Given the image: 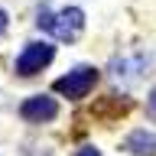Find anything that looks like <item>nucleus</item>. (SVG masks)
I'll return each instance as SVG.
<instances>
[{
	"mask_svg": "<svg viewBox=\"0 0 156 156\" xmlns=\"http://www.w3.org/2000/svg\"><path fill=\"white\" fill-rule=\"evenodd\" d=\"M36 23H39V29L52 33L55 39H78V33L85 29V13L78 7H65V10H58V13L42 10Z\"/></svg>",
	"mask_w": 156,
	"mask_h": 156,
	"instance_id": "obj_1",
	"label": "nucleus"
},
{
	"mask_svg": "<svg viewBox=\"0 0 156 156\" xmlns=\"http://www.w3.org/2000/svg\"><path fill=\"white\" fill-rule=\"evenodd\" d=\"M94 81H98L94 68L91 65H78V68H72L68 75H62L55 81V91L65 94V98H72V101H81V98H88V91L94 88Z\"/></svg>",
	"mask_w": 156,
	"mask_h": 156,
	"instance_id": "obj_2",
	"label": "nucleus"
},
{
	"mask_svg": "<svg viewBox=\"0 0 156 156\" xmlns=\"http://www.w3.org/2000/svg\"><path fill=\"white\" fill-rule=\"evenodd\" d=\"M52 58H55V49L49 46V42H29V46L20 52V58H16V72L20 75H36Z\"/></svg>",
	"mask_w": 156,
	"mask_h": 156,
	"instance_id": "obj_3",
	"label": "nucleus"
},
{
	"mask_svg": "<svg viewBox=\"0 0 156 156\" xmlns=\"http://www.w3.org/2000/svg\"><path fill=\"white\" fill-rule=\"evenodd\" d=\"M58 114V104L55 98H46V94H36V98H26L20 104V117L29 120V124H42V120H52Z\"/></svg>",
	"mask_w": 156,
	"mask_h": 156,
	"instance_id": "obj_4",
	"label": "nucleus"
},
{
	"mask_svg": "<svg viewBox=\"0 0 156 156\" xmlns=\"http://www.w3.org/2000/svg\"><path fill=\"white\" fill-rule=\"evenodd\" d=\"M146 65H150L146 52H127V55L111 62V75L117 81H133V78H140V72H146Z\"/></svg>",
	"mask_w": 156,
	"mask_h": 156,
	"instance_id": "obj_5",
	"label": "nucleus"
},
{
	"mask_svg": "<svg viewBox=\"0 0 156 156\" xmlns=\"http://www.w3.org/2000/svg\"><path fill=\"white\" fill-rule=\"evenodd\" d=\"M127 150H133L140 156H156V133L153 130H133L127 136Z\"/></svg>",
	"mask_w": 156,
	"mask_h": 156,
	"instance_id": "obj_6",
	"label": "nucleus"
},
{
	"mask_svg": "<svg viewBox=\"0 0 156 156\" xmlns=\"http://www.w3.org/2000/svg\"><path fill=\"white\" fill-rule=\"evenodd\" d=\"M78 156H101V153H98L94 146H85V150H78Z\"/></svg>",
	"mask_w": 156,
	"mask_h": 156,
	"instance_id": "obj_7",
	"label": "nucleus"
},
{
	"mask_svg": "<svg viewBox=\"0 0 156 156\" xmlns=\"http://www.w3.org/2000/svg\"><path fill=\"white\" fill-rule=\"evenodd\" d=\"M150 114L156 117V88H153V91H150Z\"/></svg>",
	"mask_w": 156,
	"mask_h": 156,
	"instance_id": "obj_8",
	"label": "nucleus"
},
{
	"mask_svg": "<svg viewBox=\"0 0 156 156\" xmlns=\"http://www.w3.org/2000/svg\"><path fill=\"white\" fill-rule=\"evenodd\" d=\"M3 29H7V13L0 10V36H3Z\"/></svg>",
	"mask_w": 156,
	"mask_h": 156,
	"instance_id": "obj_9",
	"label": "nucleus"
}]
</instances>
